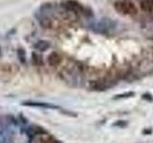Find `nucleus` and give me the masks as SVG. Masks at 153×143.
Wrapping results in <instances>:
<instances>
[{
  "mask_svg": "<svg viewBox=\"0 0 153 143\" xmlns=\"http://www.w3.org/2000/svg\"><path fill=\"white\" fill-rule=\"evenodd\" d=\"M63 7L71 13H80L84 12V8L82 7V5L79 3L76 0H66V1L62 4Z\"/></svg>",
  "mask_w": 153,
  "mask_h": 143,
  "instance_id": "7ed1b4c3",
  "label": "nucleus"
},
{
  "mask_svg": "<svg viewBox=\"0 0 153 143\" xmlns=\"http://www.w3.org/2000/svg\"><path fill=\"white\" fill-rule=\"evenodd\" d=\"M61 62V56L59 52H53L48 56V63L51 67H56L60 64Z\"/></svg>",
  "mask_w": 153,
  "mask_h": 143,
  "instance_id": "0eeeda50",
  "label": "nucleus"
},
{
  "mask_svg": "<svg viewBox=\"0 0 153 143\" xmlns=\"http://www.w3.org/2000/svg\"><path fill=\"white\" fill-rule=\"evenodd\" d=\"M37 18H38V21H39V24L43 28H45V29L51 28L52 22H51V20L48 17H46L44 15H40V16H37Z\"/></svg>",
  "mask_w": 153,
  "mask_h": 143,
  "instance_id": "9b49d317",
  "label": "nucleus"
},
{
  "mask_svg": "<svg viewBox=\"0 0 153 143\" xmlns=\"http://www.w3.org/2000/svg\"><path fill=\"white\" fill-rule=\"evenodd\" d=\"M22 105H24V106H30V107L45 108V109H57V108H59L54 104L43 103V102H36V101H24V102H22Z\"/></svg>",
  "mask_w": 153,
  "mask_h": 143,
  "instance_id": "423d86ee",
  "label": "nucleus"
},
{
  "mask_svg": "<svg viewBox=\"0 0 153 143\" xmlns=\"http://www.w3.org/2000/svg\"><path fill=\"white\" fill-rule=\"evenodd\" d=\"M28 135L29 136H42V135H46V131L40 126H32L28 129Z\"/></svg>",
  "mask_w": 153,
  "mask_h": 143,
  "instance_id": "6e6552de",
  "label": "nucleus"
},
{
  "mask_svg": "<svg viewBox=\"0 0 153 143\" xmlns=\"http://www.w3.org/2000/svg\"><path fill=\"white\" fill-rule=\"evenodd\" d=\"M0 56H1V48H0Z\"/></svg>",
  "mask_w": 153,
  "mask_h": 143,
  "instance_id": "f3484780",
  "label": "nucleus"
},
{
  "mask_svg": "<svg viewBox=\"0 0 153 143\" xmlns=\"http://www.w3.org/2000/svg\"><path fill=\"white\" fill-rule=\"evenodd\" d=\"M35 48L39 52H44L50 48V43L45 40H39L35 44Z\"/></svg>",
  "mask_w": 153,
  "mask_h": 143,
  "instance_id": "9d476101",
  "label": "nucleus"
},
{
  "mask_svg": "<svg viewBox=\"0 0 153 143\" xmlns=\"http://www.w3.org/2000/svg\"><path fill=\"white\" fill-rule=\"evenodd\" d=\"M41 141L43 143H61L59 140H57L56 138L53 137V136H51L49 135H45V137L42 138Z\"/></svg>",
  "mask_w": 153,
  "mask_h": 143,
  "instance_id": "4468645a",
  "label": "nucleus"
},
{
  "mask_svg": "<svg viewBox=\"0 0 153 143\" xmlns=\"http://www.w3.org/2000/svg\"><path fill=\"white\" fill-rule=\"evenodd\" d=\"M141 9L143 12L149 13L153 10V0H142Z\"/></svg>",
  "mask_w": 153,
  "mask_h": 143,
  "instance_id": "1a4fd4ad",
  "label": "nucleus"
},
{
  "mask_svg": "<svg viewBox=\"0 0 153 143\" xmlns=\"http://www.w3.org/2000/svg\"><path fill=\"white\" fill-rule=\"evenodd\" d=\"M32 59H33V63L35 65H36V66H41L43 64V60H42L41 55L36 54V52H33Z\"/></svg>",
  "mask_w": 153,
  "mask_h": 143,
  "instance_id": "f8f14e48",
  "label": "nucleus"
},
{
  "mask_svg": "<svg viewBox=\"0 0 153 143\" xmlns=\"http://www.w3.org/2000/svg\"><path fill=\"white\" fill-rule=\"evenodd\" d=\"M17 56L18 59L20 60L21 63H26V54L25 51L22 48H18L17 49Z\"/></svg>",
  "mask_w": 153,
  "mask_h": 143,
  "instance_id": "ddd939ff",
  "label": "nucleus"
},
{
  "mask_svg": "<svg viewBox=\"0 0 153 143\" xmlns=\"http://www.w3.org/2000/svg\"><path fill=\"white\" fill-rule=\"evenodd\" d=\"M115 9L123 14H136L137 8L130 0H119L115 3Z\"/></svg>",
  "mask_w": 153,
  "mask_h": 143,
  "instance_id": "f03ea898",
  "label": "nucleus"
},
{
  "mask_svg": "<svg viewBox=\"0 0 153 143\" xmlns=\"http://www.w3.org/2000/svg\"><path fill=\"white\" fill-rule=\"evenodd\" d=\"M126 122H124V121H122V120H120L118 122H115L113 124V126H117V127H123V126H126Z\"/></svg>",
  "mask_w": 153,
  "mask_h": 143,
  "instance_id": "dca6fc26",
  "label": "nucleus"
},
{
  "mask_svg": "<svg viewBox=\"0 0 153 143\" xmlns=\"http://www.w3.org/2000/svg\"><path fill=\"white\" fill-rule=\"evenodd\" d=\"M0 143H13V133L3 126H0Z\"/></svg>",
  "mask_w": 153,
  "mask_h": 143,
  "instance_id": "39448f33",
  "label": "nucleus"
},
{
  "mask_svg": "<svg viewBox=\"0 0 153 143\" xmlns=\"http://www.w3.org/2000/svg\"><path fill=\"white\" fill-rule=\"evenodd\" d=\"M134 94L133 92H127V93H124V94H116L114 97L115 99H120V98H127V97H134Z\"/></svg>",
  "mask_w": 153,
  "mask_h": 143,
  "instance_id": "2eb2a0df",
  "label": "nucleus"
},
{
  "mask_svg": "<svg viewBox=\"0 0 153 143\" xmlns=\"http://www.w3.org/2000/svg\"><path fill=\"white\" fill-rule=\"evenodd\" d=\"M116 24L113 20L109 19L107 17H103L100 20L96 21L93 23V25L91 26V29L96 32H100V33H107L111 30L115 28Z\"/></svg>",
  "mask_w": 153,
  "mask_h": 143,
  "instance_id": "f257e3e1",
  "label": "nucleus"
},
{
  "mask_svg": "<svg viewBox=\"0 0 153 143\" xmlns=\"http://www.w3.org/2000/svg\"><path fill=\"white\" fill-rule=\"evenodd\" d=\"M113 81L109 79H100L98 81H94L92 84V89L95 91H105L106 89L112 87Z\"/></svg>",
  "mask_w": 153,
  "mask_h": 143,
  "instance_id": "20e7f679",
  "label": "nucleus"
}]
</instances>
